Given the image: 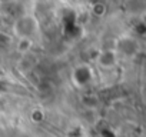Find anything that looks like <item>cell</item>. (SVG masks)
<instances>
[{
    "label": "cell",
    "instance_id": "cell-1",
    "mask_svg": "<svg viewBox=\"0 0 146 137\" xmlns=\"http://www.w3.org/2000/svg\"><path fill=\"white\" fill-rule=\"evenodd\" d=\"M13 33L17 39H30L39 33V22L35 14L25 13L13 23Z\"/></svg>",
    "mask_w": 146,
    "mask_h": 137
},
{
    "label": "cell",
    "instance_id": "cell-2",
    "mask_svg": "<svg viewBox=\"0 0 146 137\" xmlns=\"http://www.w3.org/2000/svg\"><path fill=\"white\" fill-rule=\"evenodd\" d=\"M73 80H75L78 84L88 83L89 80H92V70L88 66L80 64L79 67L75 68V72H73Z\"/></svg>",
    "mask_w": 146,
    "mask_h": 137
},
{
    "label": "cell",
    "instance_id": "cell-3",
    "mask_svg": "<svg viewBox=\"0 0 146 137\" xmlns=\"http://www.w3.org/2000/svg\"><path fill=\"white\" fill-rule=\"evenodd\" d=\"M98 60H99V63H100L103 67H110V66H113L115 53H112V51H103V53L99 54Z\"/></svg>",
    "mask_w": 146,
    "mask_h": 137
}]
</instances>
